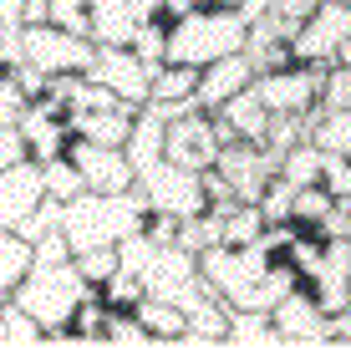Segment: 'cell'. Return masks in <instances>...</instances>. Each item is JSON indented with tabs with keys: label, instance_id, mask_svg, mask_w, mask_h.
Instances as JSON below:
<instances>
[{
	"label": "cell",
	"instance_id": "2e32d148",
	"mask_svg": "<svg viewBox=\"0 0 351 351\" xmlns=\"http://www.w3.org/2000/svg\"><path fill=\"white\" fill-rule=\"evenodd\" d=\"M250 82H255V62H250L245 51H229V56H219V62L199 66V102H204V112L224 107L229 97L245 92Z\"/></svg>",
	"mask_w": 351,
	"mask_h": 351
},
{
	"label": "cell",
	"instance_id": "e575fe53",
	"mask_svg": "<svg viewBox=\"0 0 351 351\" xmlns=\"http://www.w3.org/2000/svg\"><path fill=\"white\" fill-rule=\"evenodd\" d=\"M260 214H265V224H290V204H295V184L290 178H280L275 173L270 184H265V193H260Z\"/></svg>",
	"mask_w": 351,
	"mask_h": 351
},
{
	"label": "cell",
	"instance_id": "ac0fdd59",
	"mask_svg": "<svg viewBox=\"0 0 351 351\" xmlns=\"http://www.w3.org/2000/svg\"><path fill=\"white\" fill-rule=\"evenodd\" d=\"M132 112H138V107H128V102L102 107V112H66V128H71V138H82V143L123 148V143H128V128H132Z\"/></svg>",
	"mask_w": 351,
	"mask_h": 351
},
{
	"label": "cell",
	"instance_id": "ba28073f",
	"mask_svg": "<svg viewBox=\"0 0 351 351\" xmlns=\"http://www.w3.org/2000/svg\"><path fill=\"white\" fill-rule=\"evenodd\" d=\"M214 168L234 184V193L245 204H255L265 184H270L275 173H280V153L275 148H265V143H245V138H229L219 143V158H214Z\"/></svg>",
	"mask_w": 351,
	"mask_h": 351
},
{
	"label": "cell",
	"instance_id": "5bb4252c",
	"mask_svg": "<svg viewBox=\"0 0 351 351\" xmlns=\"http://www.w3.org/2000/svg\"><path fill=\"white\" fill-rule=\"evenodd\" d=\"M41 199H46V184H41V163L36 158L0 168V229H16Z\"/></svg>",
	"mask_w": 351,
	"mask_h": 351
},
{
	"label": "cell",
	"instance_id": "7402d4cb",
	"mask_svg": "<svg viewBox=\"0 0 351 351\" xmlns=\"http://www.w3.org/2000/svg\"><path fill=\"white\" fill-rule=\"evenodd\" d=\"M31 265H36L31 239H21L16 229H0V300L16 295V285L31 275Z\"/></svg>",
	"mask_w": 351,
	"mask_h": 351
},
{
	"label": "cell",
	"instance_id": "7c38bea8",
	"mask_svg": "<svg viewBox=\"0 0 351 351\" xmlns=\"http://www.w3.org/2000/svg\"><path fill=\"white\" fill-rule=\"evenodd\" d=\"M270 321H275L280 346H326L331 341V336H326V311L316 306V295H311L306 285L285 290L270 306Z\"/></svg>",
	"mask_w": 351,
	"mask_h": 351
},
{
	"label": "cell",
	"instance_id": "d6986e66",
	"mask_svg": "<svg viewBox=\"0 0 351 351\" xmlns=\"http://www.w3.org/2000/svg\"><path fill=\"white\" fill-rule=\"evenodd\" d=\"M163 132H168V123H163V112H158V102H143L138 112H132V128H128V143H123V153L132 158V168H148V163H158L163 158Z\"/></svg>",
	"mask_w": 351,
	"mask_h": 351
},
{
	"label": "cell",
	"instance_id": "484cf974",
	"mask_svg": "<svg viewBox=\"0 0 351 351\" xmlns=\"http://www.w3.org/2000/svg\"><path fill=\"white\" fill-rule=\"evenodd\" d=\"M184 97H199V66L163 62L158 71H153V97L148 102H184Z\"/></svg>",
	"mask_w": 351,
	"mask_h": 351
},
{
	"label": "cell",
	"instance_id": "44dd1931",
	"mask_svg": "<svg viewBox=\"0 0 351 351\" xmlns=\"http://www.w3.org/2000/svg\"><path fill=\"white\" fill-rule=\"evenodd\" d=\"M87 10H92V41L97 46H132L138 21H132L128 0H92Z\"/></svg>",
	"mask_w": 351,
	"mask_h": 351
},
{
	"label": "cell",
	"instance_id": "b9f144b4",
	"mask_svg": "<svg viewBox=\"0 0 351 351\" xmlns=\"http://www.w3.org/2000/svg\"><path fill=\"white\" fill-rule=\"evenodd\" d=\"M265 10H270V16H280L290 31L300 26V21L311 16V10H316V0H265Z\"/></svg>",
	"mask_w": 351,
	"mask_h": 351
},
{
	"label": "cell",
	"instance_id": "4316f807",
	"mask_svg": "<svg viewBox=\"0 0 351 351\" xmlns=\"http://www.w3.org/2000/svg\"><path fill=\"white\" fill-rule=\"evenodd\" d=\"M321 173H326V153H321L311 138L280 153V178H290L295 189H306V184H321Z\"/></svg>",
	"mask_w": 351,
	"mask_h": 351
},
{
	"label": "cell",
	"instance_id": "8fae6325",
	"mask_svg": "<svg viewBox=\"0 0 351 351\" xmlns=\"http://www.w3.org/2000/svg\"><path fill=\"white\" fill-rule=\"evenodd\" d=\"M163 158L178 163V168H214L219 158V128H214V112H189V117H173L163 132Z\"/></svg>",
	"mask_w": 351,
	"mask_h": 351
},
{
	"label": "cell",
	"instance_id": "f1b7e54d",
	"mask_svg": "<svg viewBox=\"0 0 351 351\" xmlns=\"http://www.w3.org/2000/svg\"><path fill=\"white\" fill-rule=\"evenodd\" d=\"M260 234H265L260 204H245V199H239L234 209H224V245H255Z\"/></svg>",
	"mask_w": 351,
	"mask_h": 351
},
{
	"label": "cell",
	"instance_id": "74e56055",
	"mask_svg": "<svg viewBox=\"0 0 351 351\" xmlns=\"http://www.w3.org/2000/svg\"><path fill=\"white\" fill-rule=\"evenodd\" d=\"M321 102L326 107H351V62H331L321 77Z\"/></svg>",
	"mask_w": 351,
	"mask_h": 351
},
{
	"label": "cell",
	"instance_id": "8992f818",
	"mask_svg": "<svg viewBox=\"0 0 351 351\" xmlns=\"http://www.w3.org/2000/svg\"><path fill=\"white\" fill-rule=\"evenodd\" d=\"M143 290L158 300H173L178 311H189L193 300L204 295V280H199V255H189L184 245H158V255H153V265L138 275Z\"/></svg>",
	"mask_w": 351,
	"mask_h": 351
},
{
	"label": "cell",
	"instance_id": "cb8c5ba5",
	"mask_svg": "<svg viewBox=\"0 0 351 351\" xmlns=\"http://www.w3.org/2000/svg\"><path fill=\"white\" fill-rule=\"evenodd\" d=\"M224 346H280V336H275L270 311H239V306H229Z\"/></svg>",
	"mask_w": 351,
	"mask_h": 351
},
{
	"label": "cell",
	"instance_id": "5b68a950",
	"mask_svg": "<svg viewBox=\"0 0 351 351\" xmlns=\"http://www.w3.org/2000/svg\"><path fill=\"white\" fill-rule=\"evenodd\" d=\"M21 51H26V62L41 66L46 77H62V71H87L92 66L97 41L62 31L56 21H36V26H21Z\"/></svg>",
	"mask_w": 351,
	"mask_h": 351
},
{
	"label": "cell",
	"instance_id": "9c48e42d",
	"mask_svg": "<svg viewBox=\"0 0 351 351\" xmlns=\"http://www.w3.org/2000/svg\"><path fill=\"white\" fill-rule=\"evenodd\" d=\"M321 77L326 66H306V62H290V66H275V71H260L255 77V92L270 112H311L321 102Z\"/></svg>",
	"mask_w": 351,
	"mask_h": 351
},
{
	"label": "cell",
	"instance_id": "681fc988",
	"mask_svg": "<svg viewBox=\"0 0 351 351\" xmlns=\"http://www.w3.org/2000/svg\"><path fill=\"white\" fill-rule=\"evenodd\" d=\"M346 5H351V0H346Z\"/></svg>",
	"mask_w": 351,
	"mask_h": 351
},
{
	"label": "cell",
	"instance_id": "e0dca14e",
	"mask_svg": "<svg viewBox=\"0 0 351 351\" xmlns=\"http://www.w3.org/2000/svg\"><path fill=\"white\" fill-rule=\"evenodd\" d=\"M21 138H26V153L36 163H51V158H62L66 153V143H71V128H66V117L62 112H46L41 102H31L26 112H21Z\"/></svg>",
	"mask_w": 351,
	"mask_h": 351
},
{
	"label": "cell",
	"instance_id": "4fadbf2b",
	"mask_svg": "<svg viewBox=\"0 0 351 351\" xmlns=\"http://www.w3.org/2000/svg\"><path fill=\"white\" fill-rule=\"evenodd\" d=\"M66 158L82 168V178H87L92 193H123V189L138 184V168H132V158L123 148H102V143L71 138L66 143Z\"/></svg>",
	"mask_w": 351,
	"mask_h": 351
},
{
	"label": "cell",
	"instance_id": "603a6c76",
	"mask_svg": "<svg viewBox=\"0 0 351 351\" xmlns=\"http://www.w3.org/2000/svg\"><path fill=\"white\" fill-rule=\"evenodd\" d=\"M132 316L153 331V346H178V336H184V311L173 306V300H158V295H143L138 306H132Z\"/></svg>",
	"mask_w": 351,
	"mask_h": 351
},
{
	"label": "cell",
	"instance_id": "8d00e7d4",
	"mask_svg": "<svg viewBox=\"0 0 351 351\" xmlns=\"http://www.w3.org/2000/svg\"><path fill=\"white\" fill-rule=\"evenodd\" d=\"M71 260H77V270L87 275L92 285H102L107 275L117 270V245H92V250H77Z\"/></svg>",
	"mask_w": 351,
	"mask_h": 351
},
{
	"label": "cell",
	"instance_id": "f546056e",
	"mask_svg": "<svg viewBox=\"0 0 351 351\" xmlns=\"http://www.w3.org/2000/svg\"><path fill=\"white\" fill-rule=\"evenodd\" d=\"M331 204H336V193L326 189V184H306V189H295V204H290V224L316 229L326 214H331Z\"/></svg>",
	"mask_w": 351,
	"mask_h": 351
},
{
	"label": "cell",
	"instance_id": "f35d334b",
	"mask_svg": "<svg viewBox=\"0 0 351 351\" xmlns=\"http://www.w3.org/2000/svg\"><path fill=\"white\" fill-rule=\"evenodd\" d=\"M31 107V97L16 87V77H10L5 66H0V128H10V123H21V112Z\"/></svg>",
	"mask_w": 351,
	"mask_h": 351
},
{
	"label": "cell",
	"instance_id": "30bf717a",
	"mask_svg": "<svg viewBox=\"0 0 351 351\" xmlns=\"http://www.w3.org/2000/svg\"><path fill=\"white\" fill-rule=\"evenodd\" d=\"M87 77L102 82V87H112L117 102H128V107H143L153 97V66H143L132 46H97Z\"/></svg>",
	"mask_w": 351,
	"mask_h": 351
},
{
	"label": "cell",
	"instance_id": "6da1fadb",
	"mask_svg": "<svg viewBox=\"0 0 351 351\" xmlns=\"http://www.w3.org/2000/svg\"><path fill=\"white\" fill-rule=\"evenodd\" d=\"M143 219H148V193L138 184L123 189V193H92L82 189L77 199L62 204V234L77 250H92V245H117V239L138 234Z\"/></svg>",
	"mask_w": 351,
	"mask_h": 351
},
{
	"label": "cell",
	"instance_id": "ab89813d",
	"mask_svg": "<svg viewBox=\"0 0 351 351\" xmlns=\"http://www.w3.org/2000/svg\"><path fill=\"white\" fill-rule=\"evenodd\" d=\"M321 184L331 189L341 204H351V158H336V153H326V173H321Z\"/></svg>",
	"mask_w": 351,
	"mask_h": 351
},
{
	"label": "cell",
	"instance_id": "9a60e30c",
	"mask_svg": "<svg viewBox=\"0 0 351 351\" xmlns=\"http://www.w3.org/2000/svg\"><path fill=\"white\" fill-rule=\"evenodd\" d=\"M214 128H219V143L245 138V143H265V128H270V107L260 102L255 82L245 92H234L224 107H214Z\"/></svg>",
	"mask_w": 351,
	"mask_h": 351
},
{
	"label": "cell",
	"instance_id": "1f68e13d",
	"mask_svg": "<svg viewBox=\"0 0 351 351\" xmlns=\"http://www.w3.org/2000/svg\"><path fill=\"white\" fill-rule=\"evenodd\" d=\"M132 51H138L143 66L158 71L168 62V21H143V26L132 31Z\"/></svg>",
	"mask_w": 351,
	"mask_h": 351
},
{
	"label": "cell",
	"instance_id": "d4e9b609",
	"mask_svg": "<svg viewBox=\"0 0 351 351\" xmlns=\"http://www.w3.org/2000/svg\"><path fill=\"white\" fill-rule=\"evenodd\" d=\"M173 245H184L189 255H204V250L224 245V214H214V209L184 214V219H178V239H173Z\"/></svg>",
	"mask_w": 351,
	"mask_h": 351
},
{
	"label": "cell",
	"instance_id": "c3c4849f",
	"mask_svg": "<svg viewBox=\"0 0 351 351\" xmlns=\"http://www.w3.org/2000/svg\"><path fill=\"white\" fill-rule=\"evenodd\" d=\"M346 245H351V229H346Z\"/></svg>",
	"mask_w": 351,
	"mask_h": 351
},
{
	"label": "cell",
	"instance_id": "ee69618b",
	"mask_svg": "<svg viewBox=\"0 0 351 351\" xmlns=\"http://www.w3.org/2000/svg\"><path fill=\"white\" fill-rule=\"evenodd\" d=\"M21 10H26V0H0V21L5 26H21Z\"/></svg>",
	"mask_w": 351,
	"mask_h": 351
},
{
	"label": "cell",
	"instance_id": "f6af8a7d",
	"mask_svg": "<svg viewBox=\"0 0 351 351\" xmlns=\"http://www.w3.org/2000/svg\"><path fill=\"white\" fill-rule=\"evenodd\" d=\"M0 346H5V300H0Z\"/></svg>",
	"mask_w": 351,
	"mask_h": 351
},
{
	"label": "cell",
	"instance_id": "ffe728a7",
	"mask_svg": "<svg viewBox=\"0 0 351 351\" xmlns=\"http://www.w3.org/2000/svg\"><path fill=\"white\" fill-rule=\"evenodd\" d=\"M311 143L321 153H336V158H351V107H311Z\"/></svg>",
	"mask_w": 351,
	"mask_h": 351
},
{
	"label": "cell",
	"instance_id": "7dc6e473",
	"mask_svg": "<svg viewBox=\"0 0 351 351\" xmlns=\"http://www.w3.org/2000/svg\"><path fill=\"white\" fill-rule=\"evenodd\" d=\"M5 31H10V26H5V21H0V36H5Z\"/></svg>",
	"mask_w": 351,
	"mask_h": 351
},
{
	"label": "cell",
	"instance_id": "52a82bcc",
	"mask_svg": "<svg viewBox=\"0 0 351 351\" xmlns=\"http://www.w3.org/2000/svg\"><path fill=\"white\" fill-rule=\"evenodd\" d=\"M138 189L148 193V209H158V214H199L204 209V178L193 173V168H178V163H148L138 173Z\"/></svg>",
	"mask_w": 351,
	"mask_h": 351
},
{
	"label": "cell",
	"instance_id": "60d3db41",
	"mask_svg": "<svg viewBox=\"0 0 351 351\" xmlns=\"http://www.w3.org/2000/svg\"><path fill=\"white\" fill-rule=\"evenodd\" d=\"M31 250H36V265H62V260H71V245H66L62 229H46Z\"/></svg>",
	"mask_w": 351,
	"mask_h": 351
},
{
	"label": "cell",
	"instance_id": "7bdbcfd3",
	"mask_svg": "<svg viewBox=\"0 0 351 351\" xmlns=\"http://www.w3.org/2000/svg\"><path fill=\"white\" fill-rule=\"evenodd\" d=\"M21 158H31V153H26V138H21V128L10 123V128H0V168H10V163H21Z\"/></svg>",
	"mask_w": 351,
	"mask_h": 351
},
{
	"label": "cell",
	"instance_id": "d6a6232c",
	"mask_svg": "<svg viewBox=\"0 0 351 351\" xmlns=\"http://www.w3.org/2000/svg\"><path fill=\"white\" fill-rule=\"evenodd\" d=\"M107 311H112V306H107V300L97 295V290H92V295H82L77 316H71V331L82 336V346H102V326H107Z\"/></svg>",
	"mask_w": 351,
	"mask_h": 351
},
{
	"label": "cell",
	"instance_id": "277c9868",
	"mask_svg": "<svg viewBox=\"0 0 351 351\" xmlns=\"http://www.w3.org/2000/svg\"><path fill=\"white\" fill-rule=\"evenodd\" d=\"M346 41H351V5L346 0H316V10L290 31V56L306 66H331L341 62Z\"/></svg>",
	"mask_w": 351,
	"mask_h": 351
},
{
	"label": "cell",
	"instance_id": "d590c367",
	"mask_svg": "<svg viewBox=\"0 0 351 351\" xmlns=\"http://www.w3.org/2000/svg\"><path fill=\"white\" fill-rule=\"evenodd\" d=\"M5 346H46V331L36 326V316L16 306V300H5Z\"/></svg>",
	"mask_w": 351,
	"mask_h": 351
},
{
	"label": "cell",
	"instance_id": "bcb514c9",
	"mask_svg": "<svg viewBox=\"0 0 351 351\" xmlns=\"http://www.w3.org/2000/svg\"><path fill=\"white\" fill-rule=\"evenodd\" d=\"M341 62H351V41H346V46H341Z\"/></svg>",
	"mask_w": 351,
	"mask_h": 351
},
{
	"label": "cell",
	"instance_id": "836d02e7",
	"mask_svg": "<svg viewBox=\"0 0 351 351\" xmlns=\"http://www.w3.org/2000/svg\"><path fill=\"white\" fill-rule=\"evenodd\" d=\"M97 295H102L112 311H132L143 295H148V290H143V280H138V275H128V270H112L102 285H97Z\"/></svg>",
	"mask_w": 351,
	"mask_h": 351
},
{
	"label": "cell",
	"instance_id": "83f0119b",
	"mask_svg": "<svg viewBox=\"0 0 351 351\" xmlns=\"http://www.w3.org/2000/svg\"><path fill=\"white\" fill-rule=\"evenodd\" d=\"M41 184H46V199H56V204H66V199H77L82 189H87V178H82V168L66 158H51V163H41Z\"/></svg>",
	"mask_w": 351,
	"mask_h": 351
},
{
	"label": "cell",
	"instance_id": "7a4b0ae2",
	"mask_svg": "<svg viewBox=\"0 0 351 351\" xmlns=\"http://www.w3.org/2000/svg\"><path fill=\"white\" fill-rule=\"evenodd\" d=\"M250 16L239 5H193L189 16L168 21V62L209 66L229 51H245Z\"/></svg>",
	"mask_w": 351,
	"mask_h": 351
},
{
	"label": "cell",
	"instance_id": "4dcf8cb0",
	"mask_svg": "<svg viewBox=\"0 0 351 351\" xmlns=\"http://www.w3.org/2000/svg\"><path fill=\"white\" fill-rule=\"evenodd\" d=\"M102 346H153V331L132 316V311H107Z\"/></svg>",
	"mask_w": 351,
	"mask_h": 351
},
{
	"label": "cell",
	"instance_id": "3957f363",
	"mask_svg": "<svg viewBox=\"0 0 351 351\" xmlns=\"http://www.w3.org/2000/svg\"><path fill=\"white\" fill-rule=\"evenodd\" d=\"M92 280L77 270V260H62V265H31V275L16 285V306L26 311V316H36V326L41 331H62V326H71V316H77L82 295H92Z\"/></svg>",
	"mask_w": 351,
	"mask_h": 351
}]
</instances>
